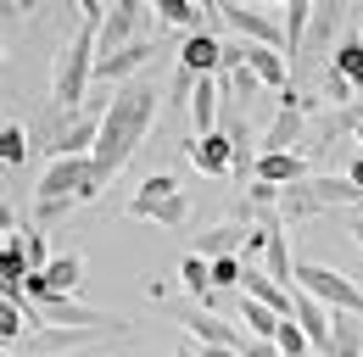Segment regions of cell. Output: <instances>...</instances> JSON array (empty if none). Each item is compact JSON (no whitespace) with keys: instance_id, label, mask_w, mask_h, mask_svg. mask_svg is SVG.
I'll list each match as a JSON object with an SVG mask.
<instances>
[{"instance_id":"22","label":"cell","mask_w":363,"mask_h":357,"mask_svg":"<svg viewBox=\"0 0 363 357\" xmlns=\"http://www.w3.org/2000/svg\"><path fill=\"white\" fill-rule=\"evenodd\" d=\"M174 196H184L179 178H174V174H151L145 184H140V196H129V201H145V207H157V201H174Z\"/></svg>"},{"instance_id":"1","label":"cell","mask_w":363,"mask_h":357,"mask_svg":"<svg viewBox=\"0 0 363 357\" xmlns=\"http://www.w3.org/2000/svg\"><path fill=\"white\" fill-rule=\"evenodd\" d=\"M157 106H168L162 101V89L151 84V79H135V84L112 89V101H106V112H101V145H95V190H106L112 178L129 168V157L140 151V140L151 134L157 123Z\"/></svg>"},{"instance_id":"18","label":"cell","mask_w":363,"mask_h":357,"mask_svg":"<svg viewBox=\"0 0 363 357\" xmlns=\"http://www.w3.org/2000/svg\"><path fill=\"white\" fill-rule=\"evenodd\" d=\"M318 357H363V318L358 312H335V335Z\"/></svg>"},{"instance_id":"23","label":"cell","mask_w":363,"mask_h":357,"mask_svg":"<svg viewBox=\"0 0 363 357\" xmlns=\"http://www.w3.org/2000/svg\"><path fill=\"white\" fill-rule=\"evenodd\" d=\"M274 346H279L285 357H308V346H313V341L302 335V324H296V318H285V324H279V335H274Z\"/></svg>"},{"instance_id":"31","label":"cell","mask_w":363,"mask_h":357,"mask_svg":"<svg viewBox=\"0 0 363 357\" xmlns=\"http://www.w3.org/2000/svg\"><path fill=\"white\" fill-rule=\"evenodd\" d=\"M174 357H196V341H184V346H174Z\"/></svg>"},{"instance_id":"16","label":"cell","mask_w":363,"mask_h":357,"mask_svg":"<svg viewBox=\"0 0 363 357\" xmlns=\"http://www.w3.org/2000/svg\"><path fill=\"white\" fill-rule=\"evenodd\" d=\"M123 218H135V223H162V229H179V223L190 218V196L157 201V207H145V201H129V207H123Z\"/></svg>"},{"instance_id":"28","label":"cell","mask_w":363,"mask_h":357,"mask_svg":"<svg viewBox=\"0 0 363 357\" xmlns=\"http://www.w3.org/2000/svg\"><path fill=\"white\" fill-rule=\"evenodd\" d=\"M240 357H285V352H279L274 341H246V352H240Z\"/></svg>"},{"instance_id":"14","label":"cell","mask_w":363,"mask_h":357,"mask_svg":"<svg viewBox=\"0 0 363 357\" xmlns=\"http://www.w3.org/2000/svg\"><path fill=\"white\" fill-rule=\"evenodd\" d=\"M151 11L168 28H190V34H207V23H213V6H201V0H157Z\"/></svg>"},{"instance_id":"27","label":"cell","mask_w":363,"mask_h":357,"mask_svg":"<svg viewBox=\"0 0 363 357\" xmlns=\"http://www.w3.org/2000/svg\"><path fill=\"white\" fill-rule=\"evenodd\" d=\"M62 212H67V201H40V207H34V218H40V223H56Z\"/></svg>"},{"instance_id":"4","label":"cell","mask_w":363,"mask_h":357,"mask_svg":"<svg viewBox=\"0 0 363 357\" xmlns=\"http://www.w3.org/2000/svg\"><path fill=\"white\" fill-rule=\"evenodd\" d=\"M296 290L313 296L318 307L330 312H358L363 318V285L341 268H324V263H296Z\"/></svg>"},{"instance_id":"17","label":"cell","mask_w":363,"mask_h":357,"mask_svg":"<svg viewBox=\"0 0 363 357\" xmlns=\"http://www.w3.org/2000/svg\"><path fill=\"white\" fill-rule=\"evenodd\" d=\"M330 67L363 95V34H358V23H347V40H341V50L330 56Z\"/></svg>"},{"instance_id":"13","label":"cell","mask_w":363,"mask_h":357,"mask_svg":"<svg viewBox=\"0 0 363 357\" xmlns=\"http://www.w3.org/2000/svg\"><path fill=\"white\" fill-rule=\"evenodd\" d=\"M341 11H352V6H341V0H324V6L313 11V28H308V50H330V56L341 50V40H347V34H341Z\"/></svg>"},{"instance_id":"15","label":"cell","mask_w":363,"mask_h":357,"mask_svg":"<svg viewBox=\"0 0 363 357\" xmlns=\"http://www.w3.org/2000/svg\"><path fill=\"white\" fill-rule=\"evenodd\" d=\"M296 324H302V335L313 341L318 352H324V346H330V335H335V312L318 307L313 296H302V290H296Z\"/></svg>"},{"instance_id":"24","label":"cell","mask_w":363,"mask_h":357,"mask_svg":"<svg viewBox=\"0 0 363 357\" xmlns=\"http://www.w3.org/2000/svg\"><path fill=\"white\" fill-rule=\"evenodd\" d=\"M23 246H28V268H34V273H45V268L56 263V257H50V246H45V234H40L34 223L23 229Z\"/></svg>"},{"instance_id":"21","label":"cell","mask_w":363,"mask_h":357,"mask_svg":"<svg viewBox=\"0 0 363 357\" xmlns=\"http://www.w3.org/2000/svg\"><path fill=\"white\" fill-rule=\"evenodd\" d=\"M28 151H34V145H28V134L17 129V123H6V129H0V162H6V168H23V162H28Z\"/></svg>"},{"instance_id":"25","label":"cell","mask_w":363,"mask_h":357,"mask_svg":"<svg viewBox=\"0 0 363 357\" xmlns=\"http://www.w3.org/2000/svg\"><path fill=\"white\" fill-rule=\"evenodd\" d=\"M240 279H246V263H240V257H218V263H213V290H235Z\"/></svg>"},{"instance_id":"9","label":"cell","mask_w":363,"mask_h":357,"mask_svg":"<svg viewBox=\"0 0 363 357\" xmlns=\"http://www.w3.org/2000/svg\"><path fill=\"white\" fill-rule=\"evenodd\" d=\"M184 157H190V168L207 178H229L235 174V140L224 129L207 134V140H184Z\"/></svg>"},{"instance_id":"7","label":"cell","mask_w":363,"mask_h":357,"mask_svg":"<svg viewBox=\"0 0 363 357\" xmlns=\"http://www.w3.org/2000/svg\"><path fill=\"white\" fill-rule=\"evenodd\" d=\"M302 129H308V101L296 95V89H285L279 95V112H274L269 134H263V157H285V151H296L302 145Z\"/></svg>"},{"instance_id":"10","label":"cell","mask_w":363,"mask_h":357,"mask_svg":"<svg viewBox=\"0 0 363 357\" xmlns=\"http://www.w3.org/2000/svg\"><path fill=\"white\" fill-rule=\"evenodd\" d=\"M179 67L184 73H196V79H218V67H224V40L207 28V34H190L179 50Z\"/></svg>"},{"instance_id":"5","label":"cell","mask_w":363,"mask_h":357,"mask_svg":"<svg viewBox=\"0 0 363 357\" xmlns=\"http://www.w3.org/2000/svg\"><path fill=\"white\" fill-rule=\"evenodd\" d=\"M162 312H168L174 324H184V335H190L196 346H235V352H246V335H240L235 324H224L218 312L196 307V302H162Z\"/></svg>"},{"instance_id":"12","label":"cell","mask_w":363,"mask_h":357,"mask_svg":"<svg viewBox=\"0 0 363 357\" xmlns=\"http://www.w3.org/2000/svg\"><path fill=\"white\" fill-rule=\"evenodd\" d=\"M279 11H285V62L296 67L302 50H308V28H313V11H318V6H313V0H285Z\"/></svg>"},{"instance_id":"26","label":"cell","mask_w":363,"mask_h":357,"mask_svg":"<svg viewBox=\"0 0 363 357\" xmlns=\"http://www.w3.org/2000/svg\"><path fill=\"white\" fill-rule=\"evenodd\" d=\"M196 84H201V79H196V73H174V84H168V106H190V101H196Z\"/></svg>"},{"instance_id":"20","label":"cell","mask_w":363,"mask_h":357,"mask_svg":"<svg viewBox=\"0 0 363 357\" xmlns=\"http://www.w3.org/2000/svg\"><path fill=\"white\" fill-rule=\"evenodd\" d=\"M240 318L252 324V341H274V335H279V324H285L279 312H269L263 302H252V296H240Z\"/></svg>"},{"instance_id":"2","label":"cell","mask_w":363,"mask_h":357,"mask_svg":"<svg viewBox=\"0 0 363 357\" xmlns=\"http://www.w3.org/2000/svg\"><path fill=\"white\" fill-rule=\"evenodd\" d=\"M106 11H112V6L84 0V6H79V34L56 50V67H50V112H56V118H84V95H90L95 62H101Z\"/></svg>"},{"instance_id":"33","label":"cell","mask_w":363,"mask_h":357,"mask_svg":"<svg viewBox=\"0 0 363 357\" xmlns=\"http://www.w3.org/2000/svg\"><path fill=\"white\" fill-rule=\"evenodd\" d=\"M358 157H363V129H358Z\"/></svg>"},{"instance_id":"3","label":"cell","mask_w":363,"mask_h":357,"mask_svg":"<svg viewBox=\"0 0 363 357\" xmlns=\"http://www.w3.org/2000/svg\"><path fill=\"white\" fill-rule=\"evenodd\" d=\"M330 207H363V190L352 184L347 174H330V178H302L279 196V218L285 223H302V218H318Z\"/></svg>"},{"instance_id":"6","label":"cell","mask_w":363,"mask_h":357,"mask_svg":"<svg viewBox=\"0 0 363 357\" xmlns=\"http://www.w3.org/2000/svg\"><path fill=\"white\" fill-rule=\"evenodd\" d=\"M213 17L224 23V28H235L246 45H263V50H279L285 56V28L274 23L269 11H257V6H235V0H224V6H213Z\"/></svg>"},{"instance_id":"8","label":"cell","mask_w":363,"mask_h":357,"mask_svg":"<svg viewBox=\"0 0 363 357\" xmlns=\"http://www.w3.org/2000/svg\"><path fill=\"white\" fill-rule=\"evenodd\" d=\"M145 17H157L145 0H118L112 11H106V28H101V62L106 56H118V50H129V45H140L135 34H140V23Z\"/></svg>"},{"instance_id":"32","label":"cell","mask_w":363,"mask_h":357,"mask_svg":"<svg viewBox=\"0 0 363 357\" xmlns=\"http://www.w3.org/2000/svg\"><path fill=\"white\" fill-rule=\"evenodd\" d=\"M352 23H358V34H363V6H352Z\"/></svg>"},{"instance_id":"19","label":"cell","mask_w":363,"mask_h":357,"mask_svg":"<svg viewBox=\"0 0 363 357\" xmlns=\"http://www.w3.org/2000/svg\"><path fill=\"white\" fill-rule=\"evenodd\" d=\"M45 279H50L56 296H79V285H84V257H79V251H62V257L45 268Z\"/></svg>"},{"instance_id":"29","label":"cell","mask_w":363,"mask_h":357,"mask_svg":"<svg viewBox=\"0 0 363 357\" xmlns=\"http://www.w3.org/2000/svg\"><path fill=\"white\" fill-rule=\"evenodd\" d=\"M196 357H240L235 346H196Z\"/></svg>"},{"instance_id":"30","label":"cell","mask_w":363,"mask_h":357,"mask_svg":"<svg viewBox=\"0 0 363 357\" xmlns=\"http://www.w3.org/2000/svg\"><path fill=\"white\" fill-rule=\"evenodd\" d=\"M347 178H352V184L363 190V157H352V162H347Z\"/></svg>"},{"instance_id":"11","label":"cell","mask_w":363,"mask_h":357,"mask_svg":"<svg viewBox=\"0 0 363 357\" xmlns=\"http://www.w3.org/2000/svg\"><path fill=\"white\" fill-rule=\"evenodd\" d=\"M240 285H246V296H252V302H263L269 312H279V318H296V290L274 285L263 268H246V279H240Z\"/></svg>"}]
</instances>
